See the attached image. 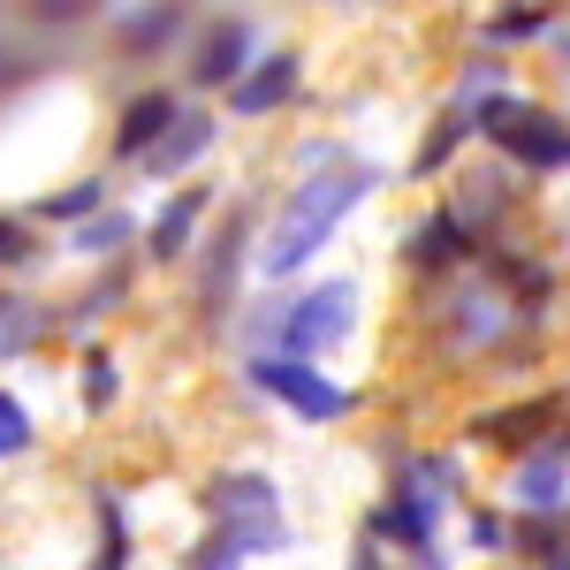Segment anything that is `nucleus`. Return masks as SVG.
Masks as SVG:
<instances>
[{"instance_id": "obj_1", "label": "nucleus", "mask_w": 570, "mask_h": 570, "mask_svg": "<svg viewBox=\"0 0 570 570\" xmlns=\"http://www.w3.org/2000/svg\"><path fill=\"white\" fill-rule=\"evenodd\" d=\"M373 190L365 168H327V176H312L305 190H289V206L274 220V244H266V274H289V266H305L327 236H335V220L351 214L357 198Z\"/></svg>"}, {"instance_id": "obj_2", "label": "nucleus", "mask_w": 570, "mask_h": 570, "mask_svg": "<svg viewBox=\"0 0 570 570\" xmlns=\"http://www.w3.org/2000/svg\"><path fill=\"white\" fill-rule=\"evenodd\" d=\"M480 130L494 137L502 153L532 160V168H563V160H570V130L556 122V115L525 107V99H487V107H480Z\"/></svg>"}, {"instance_id": "obj_3", "label": "nucleus", "mask_w": 570, "mask_h": 570, "mask_svg": "<svg viewBox=\"0 0 570 570\" xmlns=\"http://www.w3.org/2000/svg\"><path fill=\"white\" fill-rule=\"evenodd\" d=\"M351 282H327V289H312L305 305H289V320H282V351L289 357H312V351H327V343H343L351 335Z\"/></svg>"}, {"instance_id": "obj_4", "label": "nucleus", "mask_w": 570, "mask_h": 570, "mask_svg": "<svg viewBox=\"0 0 570 570\" xmlns=\"http://www.w3.org/2000/svg\"><path fill=\"white\" fill-rule=\"evenodd\" d=\"M220 532H228L236 548H282L289 525H282L274 487H266V480H228V487H220Z\"/></svg>"}, {"instance_id": "obj_5", "label": "nucleus", "mask_w": 570, "mask_h": 570, "mask_svg": "<svg viewBox=\"0 0 570 570\" xmlns=\"http://www.w3.org/2000/svg\"><path fill=\"white\" fill-rule=\"evenodd\" d=\"M252 381H259L266 395H282L289 411H305V419H343V411H351V395L335 389V381H320L305 357H259Z\"/></svg>"}, {"instance_id": "obj_6", "label": "nucleus", "mask_w": 570, "mask_h": 570, "mask_svg": "<svg viewBox=\"0 0 570 570\" xmlns=\"http://www.w3.org/2000/svg\"><path fill=\"white\" fill-rule=\"evenodd\" d=\"M244 53H252V31H244V23H214L206 46H198V61H190V77H198V85H228V77L244 69Z\"/></svg>"}, {"instance_id": "obj_7", "label": "nucleus", "mask_w": 570, "mask_h": 570, "mask_svg": "<svg viewBox=\"0 0 570 570\" xmlns=\"http://www.w3.org/2000/svg\"><path fill=\"white\" fill-rule=\"evenodd\" d=\"M176 122H183L176 99H168V91H145V99H130V115H122L115 145H122V153H153V137H168Z\"/></svg>"}, {"instance_id": "obj_8", "label": "nucleus", "mask_w": 570, "mask_h": 570, "mask_svg": "<svg viewBox=\"0 0 570 570\" xmlns=\"http://www.w3.org/2000/svg\"><path fill=\"white\" fill-rule=\"evenodd\" d=\"M289 91H297V61L274 53V61H259V69L236 85V115H266V107H282Z\"/></svg>"}, {"instance_id": "obj_9", "label": "nucleus", "mask_w": 570, "mask_h": 570, "mask_svg": "<svg viewBox=\"0 0 570 570\" xmlns=\"http://www.w3.org/2000/svg\"><path fill=\"white\" fill-rule=\"evenodd\" d=\"M206 145H214V122H206V115H183V122H176V137H160L153 168H160V176H176V168H190V160H198Z\"/></svg>"}, {"instance_id": "obj_10", "label": "nucleus", "mask_w": 570, "mask_h": 570, "mask_svg": "<svg viewBox=\"0 0 570 570\" xmlns=\"http://www.w3.org/2000/svg\"><path fill=\"white\" fill-rule=\"evenodd\" d=\"M563 464H570V449H563V441H556V449H540L525 472H518V502L548 510V502H556V487H563Z\"/></svg>"}, {"instance_id": "obj_11", "label": "nucleus", "mask_w": 570, "mask_h": 570, "mask_svg": "<svg viewBox=\"0 0 570 570\" xmlns=\"http://www.w3.org/2000/svg\"><path fill=\"white\" fill-rule=\"evenodd\" d=\"M456 252H464V220H456V214H434L419 236H411V259H419V266H449Z\"/></svg>"}, {"instance_id": "obj_12", "label": "nucleus", "mask_w": 570, "mask_h": 570, "mask_svg": "<svg viewBox=\"0 0 570 570\" xmlns=\"http://www.w3.org/2000/svg\"><path fill=\"white\" fill-rule=\"evenodd\" d=\"M198 206H206V198H198V190H183L176 206H168V214L153 220V252H160V259H176V252H183V236H190V220H198Z\"/></svg>"}, {"instance_id": "obj_13", "label": "nucleus", "mask_w": 570, "mask_h": 570, "mask_svg": "<svg viewBox=\"0 0 570 570\" xmlns=\"http://www.w3.org/2000/svg\"><path fill=\"white\" fill-rule=\"evenodd\" d=\"M23 441H31V419H23V403H16V395L0 389V456H16Z\"/></svg>"}, {"instance_id": "obj_14", "label": "nucleus", "mask_w": 570, "mask_h": 570, "mask_svg": "<svg viewBox=\"0 0 570 570\" xmlns=\"http://www.w3.org/2000/svg\"><path fill=\"white\" fill-rule=\"evenodd\" d=\"M31 327H39V312H31V305H0V351H23Z\"/></svg>"}, {"instance_id": "obj_15", "label": "nucleus", "mask_w": 570, "mask_h": 570, "mask_svg": "<svg viewBox=\"0 0 570 570\" xmlns=\"http://www.w3.org/2000/svg\"><path fill=\"white\" fill-rule=\"evenodd\" d=\"M23 252H31V236H23L16 220H0V266H16V259H23Z\"/></svg>"}, {"instance_id": "obj_16", "label": "nucleus", "mask_w": 570, "mask_h": 570, "mask_svg": "<svg viewBox=\"0 0 570 570\" xmlns=\"http://www.w3.org/2000/svg\"><path fill=\"white\" fill-rule=\"evenodd\" d=\"M91 198H99V183H77V190H61V198H53V206H46V214H85Z\"/></svg>"}, {"instance_id": "obj_17", "label": "nucleus", "mask_w": 570, "mask_h": 570, "mask_svg": "<svg viewBox=\"0 0 570 570\" xmlns=\"http://www.w3.org/2000/svg\"><path fill=\"white\" fill-rule=\"evenodd\" d=\"M99 244H122V220H99V228H85V252H99Z\"/></svg>"}, {"instance_id": "obj_18", "label": "nucleus", "mask_w": 570, "mask_h": 570, "mask_svg": "<svg viewBox=\"0 0 570 570\" xmlns=\"http://www.w3.org/2000/svg\"><path fill=\"white\" fill-rule=\"evenodd\" d=\"M107 395H115V365H99V357H91V403H107Z\"/></svg>"}, {"instance_id": "obj_19", "label": "nucleus", "mask_w": 570, "mask_h": 570, "mask_svg": "<svg viewBox=\"0 0 570 570\" xmlns=\"http://www.w3.org/2000/svg\"><path fill=\"white\" fill-rule=\"evenodd\" d=\"M351 570H381V563H373V556H351Z\"/></svg>"}]
</instances>
